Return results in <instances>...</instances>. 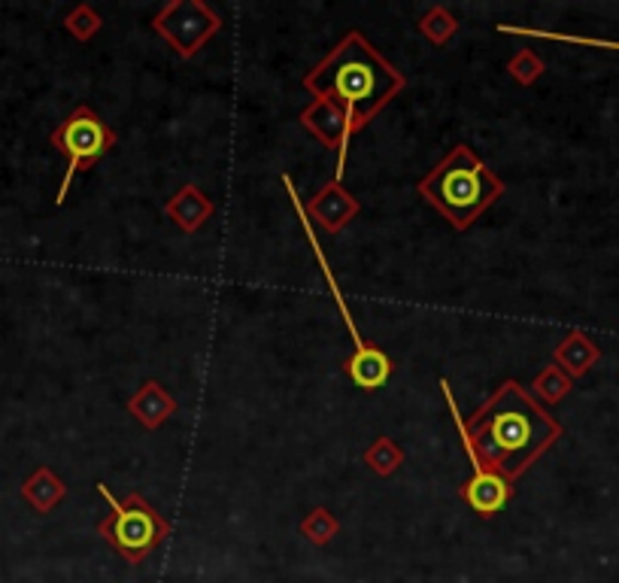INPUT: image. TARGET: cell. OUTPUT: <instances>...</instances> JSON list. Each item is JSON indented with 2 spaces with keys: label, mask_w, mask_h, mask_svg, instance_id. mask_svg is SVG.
Wrapping results in <instances>:
<instances>
[{
  "label": "cell",
  "mask_w": 619,
  "mask_h": 583,
  "mask_svg": "<svg viewBox=\"0 0 619 583\" xmlns=\"http://www.w3.org/2000/svg\"><path fill=\"white\" fill-rule=\"evenodd\" d=\"M165 214L167 219H174L179 231H186V235H195L200 231L204 225L210 223L213 214H216V204L210 201V195L195 186V182H186V186H179V191L165 204Z\"/></svg>",
  "instance_id": "30bf717a"
},
{
  "label": "cell",
  "mask_w": 619,
  "mask_h": 583,
  "mask_svg": "<svg viewBox=\"0 0 619 583\" xmlns=\"http://www.w3.org/2000/svg\"><path fill=\"white\" fill-rule=\"evenodd\" d=\"M553 362L571 381H577V377H587L589 370L601 362V349H598V344L587 332L574 328V332H568L559 340V347L553 349Z\"/></svg>",
  "instance_id": "4fadbf2b"
},
{
  "label": "cell",
  "mask_w": 619,
  "mask_h": 583,
  "mask_svg": "<svg viewBox=\"0 0 619 583\" xmlns=\"http://www.w3.org/2000/svg\"><path fill=\"white\" fill-rule=\"evenodd\" d=\"M416 191L455 231H468L504 195V182L471 146L459 144L416 182Z\"/></svg>",
  "instance_id": "3957f363"
},
{
  "label": "cell",
  "mask_w": 619,
  "mask_h": 583,
  "mask_svg": "<svg viewBox=\"0 0 619 583\" xmlns=\"http://www.w3.org/2000/svg\"><path fill=\"white\" fill-rule=\"evenodd\" d=\"M65 28H67V34L77 37L79 43H89L91 37L100 34L104 19H100L98 10H91L89 3H77V7L65 16Z\"/></svg>",
  "instance_id": "ac0fdd59"
},
{
  "label": "cell",
  "mask_w": 619,
  "mask_h": 583,
  "mask_svg": "<svg viewBox=\"0 0 619 583\" xmlns=\"http://www.w3.org/2000/svg\"><path fill=\"white\" fill-rule=\"evenodd\" d=\"M49 144L56 146L58 152L67 158L65 180H61L56 195V204H65L73 177L82 174V170L95 168L100 158L119 144V135L100 119L98 112L91 110L89 103H79L65 122H58L56 131L49 135Z\"/></svg>",
  "instance_id": "8992f818"
},
{
  "label": "cell",
  "mask_w": 619,
  "mask_h": 583,
  "mask_svg": "<svg viewBox=\"0 0 619 583\" xmlns=\"http://www.w3.org/2000/svg\"><path fill=\"white\" fill-rule=\"evenodd\" d=\"M301 128L316 137L325 149L337 152V170L334 180H343V168H346V146L353 140L350 125L343 119L341 110H334L332 103L325 101H310V107L301 110Z\"/></svg>",
  "instance_id": "ba28073f"
},
{
  "label": "cell",
  "mask_w": 619,
  "mask_h": 583,
  "mask_svg": "<svg viewBox=\"0 0 619 583\" xmlns=\"http://www.w3.org/2000/svg\"><path fill=\"white\" fill-rule=\"evenodd\" d=\"M365 465L371 468L374 474H380V477H392V474L399 472L401 462H404V449L392 441V437H376L374 444L365 449Z\"/></svg>",
  "instance_id": "2e32d148"
},
{
  "label": "cell",
  "mask_w": 619,
  "mask_h": 583,
  "mask_svg": "<svg viewBox=\"0 0 619 583\" xmlns=\"http://www.w3.org/2000/svg\"><path fill=\"white\" fill-rule=\"evenodd\" d=\"M301 86L313 101H325L341 110L350 135L355 137L374 122L376 112H383L399 98L407 77L380 56L362 31H350L301 79Z\"/></svg>",
  "instance_id": "7a4b0ae2"
},
{
  "label": "cell",
  "mask_w": 619,
  "mask_h": 583,
  "mask_svg": "<svg viewBox=\"0 0 619 583\" xmlns=\"http://www.w3.org/2000/svg\"><path fill=\"white\" fill-rule=\"evenodd\" d=\"M65 495V481H61L52 468H46V465L43 468H37V472L22 483V498L37 511V514H49Z\"/></svg>",
  "instance_id": "5bb4252c"
},
{
  "label": "cell",
  "mask_w": 619,
  "mask_h": 583,
  "mask_svg": "<svg viewBox=\"0 0 619 583\" xmlns=\"http://www.w3.org/2000/svg\"><path fill=\"white\" fill-rule=\"evenodd\" d=\"M547 70V65H543V58L538 56V52H531V49H520V52H513V56L508 58V73L520 86H534L538 79H541V73Z\"/></svg>",
  "instance_id": "d6986e66"
},
{
  "label": "cell",
  "mask_w": 619,
  "mask_h": 583,
  "mask_svg": "<svg viewBox=\"0 0 619 583\" xmlns=\"http://www.w3.org/2000/svg\"><path fill=\"white\" fill-rule=\"evenodd\" d=\"M128 414H131L140 426L155 432V428L165 426L167 419L177 414V398L167 393L158 381H146L144 386L128 398Z\"/></svg>",
  "instance_id": "7c38bea8"
},
{
  "label": "cell",
  "mask_w": 619,
  "mask_h": 583,
  "mask_svg": "<svg viewBox=\"0 0 619 583\" xmlns=\"http://www.w3.org/2000/svg\"><path fill=\"white\" fill-rule=\"evenodd\" d=\"M283 186H286L288 201H292V207H295V214H298L301 225H304V237H307V244H310V249H313L316 261H320L322 277H325V283H328V292H332L334 304H337L343 323H346V328H350V337H353V356L343 362V370H346V377H350L358 389H365V393H376V389H383V386L389 383V377H392V359H389L383 349L374 347V344H367L365 337H362V332H358V326H355L353 314H350V307H346V298H343L341 286H337L332 268H328V258H325V253H322V247H320V240H316V231L310 228V216H307V210H304L298 189H295V182H292L288 174H283Z\"/></svg>",
  "instance_id": "277c9868"
},
{
  "label": "cell",
  "mask_w": 619,
  "mask_h": 583,
  "mask_svg": "<svg viewBox=\"0 0 619 583\" xmlns=\"http://www.w3.org/2000/svg\"><path fill=\"white\" fill-rule=\"evenodd\" d=\"M153 31L165 40L183 61L195 58L210 37L222 31L219 12H213L204 0H170L155 12Z\"/></svg>",
  "instance_id": "52a82bcc"
},
{
  "label": "cell",
  "mask_w": 619,
  "mask_h": 583,
  "mask_svg": "<svg viewBox=\"0 0 619 583\" xmlns=\"http://www.w3.org/2000/svg\"><path fill=\"white\" fill-rule=\"evenodd\" d=\"M98 490L110 505V514L104 516L98 526L104 541L119 550L128 562H144L153 553V547H158L167 538L170 523L146 502L144 495L131 493L125 498H116L107 483H98Z\"/></svg>",
  "instance_id": "5b68a950"
},
{
  "label": "cell",
  "mask_w": 619,
  "mask_h": 583,
  "mask_svg": "<svg viewBox=\"0 0 619 583\" xmlns=\"http://www.w3.org/2000/svg\"><path fill=\"white\" fill-rule=\"evenodd\" d=\"M307 216L328 235H341L355 216L362 214V204L353 191L343 189V180H328L316 195H310Z\"/></svg>",
  "instance_id": "9c48e42d"
},
{
  "label": "cell",
  "mask_w": 619,
  "mask_h": 583,
  "mask_svg": "<svg viewBox=\"0 0 619 583\" xmlns=\"http://www.w3.org/2000/svg\"><path fill=\"white\" fill-rule=\"evenodd\" d=\"M459 495L471 505L474 514L495 516L513 498V483L492 472H474L471 481H464L459 486Z\"/></svg>",
  "instance_id": "8fae6325"
},
{
  "label": "cell",
  "mask_w": 619,
  "mask_h": 583,
  "mask_svg": "<svg viewBox=\"0 0 619 583\" xmlns=\"http://www.w3.org/2000/svg\"><path fill=\"white\" fill-rule=\"evenodd\" d=\"M420 31L432 46H446L459 31V19L446 7H432L420 19Z\"/></svg>",
  "instance_id": "e0dca14e"
},
{
  "label": "cell",
  "mask_w": 619,
  "mask_h": 583,
  "mask_svg": "<svg viewBox=\"0 0 619 583\" xmlns=\"http://www.w3.org/2000/svg\"><path fill=\"white\" fill-rule=\"evenodd\" d=\"M571 389H574V381H571L556 362H550L547 368H541V374L531 381V398L538 404H559Z\"/></svg>",
  "instance_id": "9a60e30c"
},
{
  "label": "cell",
  "mask_w": 619,
  "mask_h": 583,
  "mask_svg": "<svg viewBox=\"0 0 619 583\" xmlns=\"http://www.w3.org/2000/svg\"><path fill=\"white\" fill-rule=\"evenodd\" d=\"M453 423L462 435V447L474 462V472H492L504 481H520L534 462L562 437L559 419L531 398L522 383L504 381L471 419H462L450 383L441 381Z\"/></svg>",
  "instance_id": "6da1fadb"
},
{
  "label": "cell",
  "mask_w": 619,
  "mask_h": 583,
  "mask_svg": "<svg viewBox=\"0 0 619 583\" xmlns=\"http://www.w3.org/2000/svg\"><path fill=\"white\" fill-rule=\"evenodd\" d=\"M337 520H334L325 507H316V511H310V516L301 523V532L307 535L313 544H325V541H332L337 535Z\"/></svg>",
  "instance_id": "ffe728a7"
}]
</instances>
